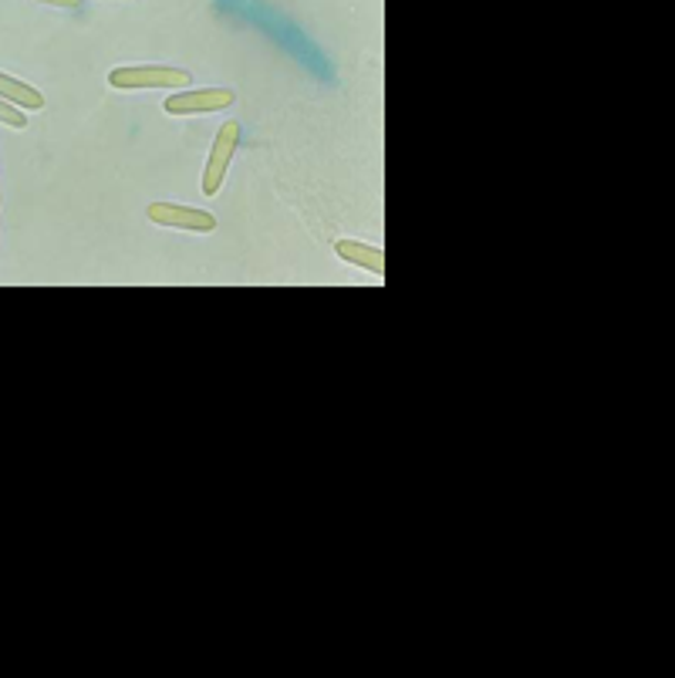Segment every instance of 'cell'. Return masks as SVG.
I'll return each mask as SVG.
<instances>
[{
  "label": "cell",
  "mask_w": 675,
  "mask_h": 678,
  "mask_svg": "<svg viewBox=\"0 0 675 678\" xmlns=\"http://www.w3.org/2000/svg\"><path fill=\"white\" fill-rule=\"evenodd\" d=\"M0 98L18 105L21 112H41L44 108V95L38 88H31L28 82L8 75V72H0Z\"/></svg>",
  "instance_id": "8992f818"
},
{
  "label": "cell",
  "mask_w": 675,
  "mask_h": 678,
  "mask_svg": "<svg viewBox=\"0 0 675 678\" xmlns=\"http://www.w3.org/2000/svg\"><path fill=\"white\" fill-rule=\"evenodd\" d=\"M193 82L190 72L166 68V65H133L108 72V85L118 92H139V88H187Z\"/></svg>",
  "instance_id": "6da1fadb"
},
{
  "label": "cell",
  "mask_w": 675,
  "mask_h": 678,
  "mask_svg": "<svg viewBox=\"0 0 675 678\" xmlns=\"http://www.w3.org/2000/svg\"><path fill=\"white\" fill-rule=\"evenodd\" d=\"M38 4H51V8H78L82 0H38Z\"/></svg>",
  "instance_id": "ba28073f"
},
{
  "label": "cell",
  "mask_w": 675,
  "mask_h": 678,
  "mask_svg": "<svg viewBox=\"0 0 675 678\" xmlns=\"http://www.w3.org/2000/svg\"><path fill=\"white\" fill-rule=\"evenodd\" d=\"M240 121L230 118L220 126L217 139H213V149H210V159H207V169H203V197H217L220 187H223V176L240 149Z\"/></svg>",
  "instance_id": "7a4b0ae2"
},
{
  "label": "cell",
  "mask_w": 675,
  "mask_h": 678,
  "mask_svg": "<svg viewBox=\"0 0 675 678\" xmlns=\"http://www.w3.org/2000/svg\"><path fill=\"white\" fill-rule=\"evenodd\" d=\"M146 216L159 226H176V230H190V233H213L217 216L197 206H179V203H152Z\"/></svg>",
  "instance_id": "277c9868"
},
{
  "label": "cell",
  "mask_w": 675,
  "mask_h": 678,
  "mask_svg": "<svg viewBox=\"0 0 675 678\" xmlns=\"http://www.w3.org/2000/svg\"><path fill=\"white\" fill-rule=\"evenodd\" d=\"M0 121H4V126H14V129H21L24 121H28V112H21L18 105H11V102H4V98H0Z\"/></svg>",
  "instance_id": "52a82bcc"
},
{
  "label": "cell",
  "mask_w": 675,
  "mask_h": 678,
  "mask_svg": "<svg viewBox=\"0 0 675 678\" xmlns=\"http://www.w3.org/2000/svg\"><path fill=\"white\" fill-rule=\"evenodd\" d=\"M233 102H236L233 88H187L179 95H169L162 112L166 115H207V112L230 108Z\"/></svg>",
  "instance_id": "3957f363"
},
{
  "label": "cell",
  "mask_w": 675,
  "mask_h": 678,
  "mask_svg": "<svg viewBox=\"0 0 675 678\" xmlns=\"http://www.w3.org/2000/svg\"><path fill=\"white\" fill-rule=\"evenodd\" d=\"M0 203H4V197H0Z\"/></svg>",
  "instance_id": "9c48e42d"
},
{
  "label": "cell",
  "mask_w": 675,
  "mask_h": 678,
  "mask_svg": "<svg viewBox=\"0 0 675 678\" xmlns=\"http://www.w3.org/2000/svg\"><path fill=\"white\" fill-rule=\"evenodd\" d=\"M335 251L341 261L368 271V274H376L382 277L386 274V254H382V246H372V243H361V240H338L335 243Z\"/></svg>",
  "instance_id": "5b68a950"
}]
</instances>
